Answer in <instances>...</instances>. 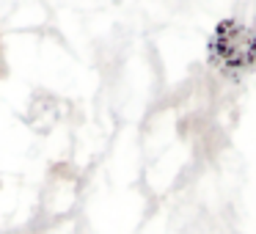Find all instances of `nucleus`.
I'll return each mask as SVG.
<instances>
[{
  "label": "nucleus",
  "instance_id": "1",
  "mask_svg": "<svg viewBox=\"0 0 256 234\" xmlns=\"http://www.w3.org/2000/svg\"><path fill=\"white\" fill-rule=\"evenodd\" d=\"M210 58L218 69L240 74L256 66V34L245 25L226 20L215 28L210 39Z\"/></svg>",
  "mask_w": 256,
  "mask_h": 234
}]
</instances>
